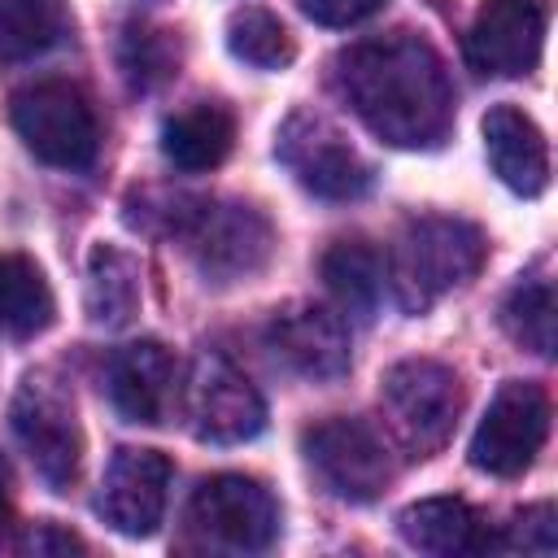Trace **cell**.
<instances>
[{
  "mask_svg": "<svg viewBox=\"0 0 558 558\" xmlns=\"http://www.w3.org/2000/svg\"><path fill=\"white\" fill-rule=\"evenodd\" d=\"M231 144H235V118L218 100H196V105L179 109L174 118H166V126H161L166 161L187 170V174L222 166Z\"/></svg>",
  "mask_w": 558,
  "mask_h": 558,
  "instance_id": "obj_18",
  "label": "cell"
},
{
  "mask_svg": "<svg viewBox=\"0 0 558 558\" xmlns=\"http://www.w3.org/2000/svg\"><path fill=\"white\" fill-rule=\"evenodd\" d=\"M510 549H523V554H554L558 549V523H554V506H527L523 514H514L510 523V536H506Z\"/></svg>",
  "mask_w": 558,
  "mask_h": 558,
  "instance_id": "obj_26",
  "label": "cell"
},
{
  "mask_svg": "<svg viewBox=\"0 0 558 558\" xmlns=\"http://www.w3.org/2000/svg\"><path fill=\"white\" fill-rule=\"evenodd\" d=\"M13 432L52 493H70L83 466V427L74 414V397L52 375H26L13 397Z\"/></svg>",
  "mask_w": 558,
  "mask_h": 558,
  "instance_id": "obj_6",
  "label": "cell"
},
{
  "mask_svg": "<svg viewBox=\"0 0 558 558\" xmlns=\"http://www.w3.org/2000/svg\"><path fill=\"white\" fill-rule=\"evenodd\" d=\"M349 109L397 148H436L453 126V83L440 52L414 31L357 39L336 57Z\"/></svg>",
  "mask_w": 558,
  "mask_h": 558,
  "instance_id": "obj_1",
  "label": "cell"
},
{
  "mask_svg": "<svg viewBox=\"0 0 558 558\" xmlns=\"http://www.w3.org/2000/svg\"><path fill=\"white\" fill-rule=\"evenodd\" d=\"M484 148H488V161H493L497 179L510 192L541 196L549 187V144L523 109L493 105L484 113Z\"/></svg>",
  "mask_w": 558,
  "mask_h": 558,
  "instance_id": "obj_16",
  "label": "cell"
},
{
  "mask_svg": "<svg viewBox=\"0 0 558 558\" xmlns=\"http://www.w3.org/2000/svg\"><path fill=\"white\" fill-rule=\"evenodd\" d=\"M135 305H140L135 257L113 244H96L87 257V318L96 327H122L131 323Z\"/></svg>",
  "mask_w": 558,
  "mask_h": 558,
  "instance_id": "obj_21",
  "label": "cell"
},
{
  "mask_svg": "<svg viewBox=\"0 0 558 558\" xmlns=\"http://www.w3.org/2000/svg\"><path fill=\"white\" fill-rule=\"evenodd\" d=\"M187 527L227 554H262L279 536V506L248 475H209L187 501Z\"/></svg>",
  "mask_w": 558,
  "mask_h": 558,
  "instance_id": "obj_8",
  "label": "cell"
},
{
  "mask_svg": "<svg viewBox=\"0 0 558 558\" xmlns=\"http://www.w3.org/2000/svg\"><path fill=\"white\" fill-rule=\"evenodd\" d=\"M305 458L314 466V475L340 497V501H375L384 497L388 480H392V458L384 436L366 423V418H323L318 427L305 432Z\"/></svg>",
  "mask_w": 558,
  "mask_h": 558,
  "instance_id": "obj_10",
  "label": "cell"
},
{
  "mask_svg": "<svg viewBox=\"0 0 558 558\" xmlns=\"http://www.w3.org/2000/svg\"><path fill=\"white\" fill-rule=\"evenodd\" d=\"M275 157L318 201H357L375 183V170L366 166V157L318 113H292L279 126Z\"/></svg>",
  "mask_w": 558,
  "mask_h": 558,
  "instance_id": "obj_7",
  "label": "cell"
},
{
  "mask_svg": "<svg viewBox=\"0 0 558 558\" xmlns=\"http://www.w3.org/2000/svg\"><path fill=\"white\" fill-rule=\"evenodd\" d=\"M549 4L545 0H484L466 31V61L488 78H523L541 65Z\"/></svg>",
  "mask_w": 558,
  "mask_h": 558,
  "instance_id": "obj_12",
  "label": "cell"
},
{
  "mask_svg": "<svg viewBox=\"0 0 558 558\" xmlns=\"http://www.w3.org/2000/svg\"><path fill=\"white\" fill-rule=\"evenodd\" d=\"M170 235L183 240L187 257L209 283H240L253 279L270 253L275 231L257 205L244 201H209V196H174L166 209Z\"/></svg>",
  "mask_w": 558,
  "mask_h": 558,
  "instance_id": "obj_3",
  "label": "cell"
},
{
  "mask_svg": "<svg viewBox=\"0 0 558 558\" xmlns=\"http://www.w3.org/2000/svg\"><path fill=\"white\" fill-rule=\"evenodd\" d=\"M296 4L318 26H353L384 9V0H296Z\"/></svg>",
  "mask_w": 558,
  "mask_h": 558,
  "instance_id": "obj_27",
  "label": "cell"
},
{
  "mask_svg": "<svg viewBox=\"0 0 558 558\" xmlns=\"http://www.w3.org/2000/svg\"><path fill=\"white\" fill-rule=\"evenodd\" d=\"M379 410L388 432L410 458H432L458 427L462 414V384L445 362L405 357L384 371L379 379Z\"/></svg>",
  "mask_w": 558,
  "mask_h": 558,
  "instance_id": "obj_4",
  "label": "cell"
},
{
  "mask_svg": "<svg viewBox=\"0 0 558 558\" xmlns=\"http://www.w3.org/2000/svg\"><path fill=\"white\" fill-rule=\"evenodd\" d=\"M22 545H26V549H35V554H48V549H83V541H78V536L57 532L52 523H39Z\"/></svg>",
  "mask_w": 558,
  "mask_h": 558,
  "instance_id": "obj_28",
  "label": "cell"
},
{
  "mask_svg": "<svg viewBox=\"0 0 558 558\" xmlns=\"http://www.w3.org/2000/svg\"><path fill=\"white\" fill-rule=\"evenodd\" d=\"M9 514H13V480H9V462L0 453V532L9 527Z\"/></svg>",
  "mask_w": 558,
  "mask_h": 558,
  "instance_id": "obj_29",
  "label": "cell"
},
{
  "mask_svg": "<svg viewBox=\"0 0 558 558\" xmlns=\"http://www.w3.org/2000/svg\"><path fill=\"white\" fill-rule=\"evenodd\" d=\"M9 122L22 144L57 170H87L100 153V122L83 87L65 78H39L9 100Z\"/></svg>",
  "mask_w": 558,
  "mask_h": 558,
  "instance_id": "obj_5",
  "label": "cell"
},
{
  "mask_svg": "<svg viewBox=\"0 0 558 558\" xmlns=\"http://www.w3.org/2000/svg\"><path fill=\"white\" fill-rule=\"evenodd\" d=\"M52 318L57 301L44 270L26 253H0V331L13 340H31L48 331Z\"/></svg>",
  "mask_w": 558,
  "mask_h": 558,
  "instance_id": "obj_20",
  "label": "cell"
},
{
  "mask_svg": "<svg viewBox=\"0 0 558 558\" xmlns=\"http://www.w3.org/2000/svg\"><path fill=\"white\" fill-rule=\"evenodd\" d=\"M318 270H323V283H327V292L336 296V305L344 314L371 318L379 310L384 288H388V262H384V253L371 240H362V235L336 240L323 253Z\"/></svg>",
  "mask_w": 558,
  "mask_h": 558,
  "instance_id": "obj_19",
  "label": "cell"
},
{
  "mask_svg": "<svg viewBox=\"0 0 558 558\" xmlns=\"http://www.w3.org/2000/svg\"><path fill=\"white\" fill-rule=\"evenodd\" d=\"M118 65L135 92H153L179 74V39L161 26L131 22L118 39Z\"/></svg>",
  "mask_w": 558,
  "mask_h": 558,
  "instance_id": "obj_24",
  "label": "cell"
},
{
  "mask_svg": "<svg viewBox=\"0 0 558 558\" xmlns=\"http://www.w3.org/2000/svg\"><path fill=\"white\" fill-rule=\"evenodd\" d=\"M170 480H174V466L166 453L126 445L105 466V484H100L96 506H100L105 523L118 527L122 536H153L157 523L166 519Z\"/></svg>",
  "mask_w": 558,
  "mask_h": 558,
  "instance_id": "obj_14",
  "label": "cell"
},
{
  "mask_svg": "<svg viewBox=\"0 0 558 558\" xmlns=\"http://www.w3.org/2000/svg\"><path fill=\"white\" fill-rule=\"evenodd\" d=\"M227 48L231 57H240L244 65L257 70H283L296 57V39L292 31L270 13V9H235L227 22Z\"/></svg>",
  "mask_w": 558,
  "mask_h": 558,
  "instance_id": "obj_23",
  "label": "cell"
},
{
  "mask_svg": "<svg viewBox=\"0 0 558 558\" xmlns=\"http://www.w3.org/2000/svg\"><path fill=\"white\" fill-rule=\"evenodd\" d=\"M105 388L126 423H166L179 401V362L161 340H131L105 366Z\"/></svg>",
  "mask_w": 558,
  "mask_h": 558,
  "instance_id": "obj_15",
  "label": "cell"
},
{
  "mask_svg": "<svg viewBox=\"0 0 558 558\" xmlns=\"http://www.w3.org/2000/svg\"><path fill=\"white\" fill-rule=\"evenodd\" d=\"M270 353L301 379L327 384L349 371V327L340 314L314 301H288L266 323Z\"/></svg>",
  "mask_w": 558,
  "mask_h": 558,
  "instance_id": "obj_13",
  "label": "cell"
},
{
  "mask_svg": "<svg viewBox=\"0 0 558 558\" xmlns=\"http://www.w3.org/2000/svg\"><path fill=\"white\" fill-rule=\"evenodd\" d=\"M484 257H488V240L475 222L449 214L410 218L388 257V288L405 314H423L453 288L471 283Z\"/></svg>",
  "mask_w": 558,
  "mask_h": 558,
  "instance_id": "obj_2",
  "label": "cell"
},
{
  "mask_svg": "<svg viewBox=\"0 0 558 558\" xmlns=\"http://www.w3.org/2000/svg\"><path fill=\"white\" fill-rule=\"evenodd\" d=\"M183 410L196 440L209 445H240L266 427L262 392L222 353H201L192 362V375L183 384Z\"/></svg>",
  "mask_w": 558,
  "mask_h": 558,
  "instance_id": "obj_11",
  "label": "cell"
},
{
  "mask_svg": "<svg viewBox=\"0 0 558 558\" xmlns=\"http://www.w3.org/2000/svg\"><path fill=\"white\" fill-rule=\"evenodd\" d=\"M405 545L423 549V554H440V558H453V554H480L493 545L484 519L462 501V497H427V501H414L401 510L397 519Z\"/></svg>",
  "mask_w": 558,
  "mask_h": 558,
  "instance_id": "obj_17",
  "label": "cell"
},
{
  "mask_svg": "<svg viewBox=\"0 0 558 558\" xmlns=\"http://www.w3.org/2000/svg\"><path fill=\"white\" fill-rule=\"evenodd\" d=\"M501 323L514 344L549 357L554 353V283L545 275H527L501 305Z\"/></svg>",
  "mask_w": 558,
  "mask_h": 558,
  "instance_id": "obj_25",
  "label": "cell"
},
{
  "mask_svg": "<svg viewBox=\"0 0 558 558\" xmlns=\"http://www.w3.org/2000/svg\"><path fill=\"white\" fill-rule=\"evenodd\" d=\"M549 436V397L541 384L527 379H506L497 397L488 401L475 436H471V466L514 480L523 475L541 445Z\"/></svg>",
  "mask_w": 558,
  "mask_h": 558,
  "instance_id": "obj_9",
  "label": "cell"
},
{
  "mask_svg": "<svg viewBox=\"0 0 558 558\" xmlns=\"http://www.w3.org/2000/svg\"><path fill=\"white\" fill-rule=\"evenodd\" d=\"M70 35L61 0H0V61H31Z\"/></svg>",
  "mask_w": 558,
  "mask_h": 558,
  "instance_id": "obj_22",
  "label": "cell"
}]
</instances>
